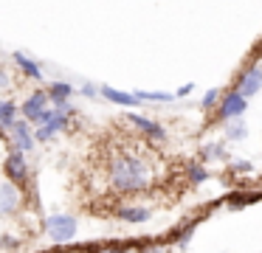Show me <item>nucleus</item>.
<instances>
[{
	"label": "nucleus",
	"instance_id": "20e7f679",
	"mask_svg": "<svg viewBox=\"0 0 262 253\" xmlns=\"http://www.w3.org/2000/svg\"><path fill=\"white\" fill-rule=\"evenodd\" d=\"M127 121H130L133 127L138 129V132L147 135V141H155V144L166 141V129L161 127L158 121H152V118H144V116H136V112H130V116H127Z\"/></svg>",
	"mask_w": 262,
	"mask_h": 253
},
{
	"label": "nucleus",
	"instance_id": "f03ea898",
	"mask_svg": "<svg viewBox=\"0 0 262 253\" xmlns=\"http://www.w3.org/2000/svg\"><path fill=\"white\" fill-rule=\"evenodd\" d=\"M107 191L113 194H144L158 183V166L152 155L138 146H119L104 166Z\"/></svg>",
	"mask_w": 262,
	"mask_h": 253
},
{
	"label": "nucleus",
	"instance_id": "9d476101",
	"mask_svg": "<svg viewBox=\"0 0 262 253\" xmlns=\"http://www.w3.org/2000/svg\"><path fill=\"white\" fill-rule=\"evenodd\" d=\"M220 99H223V93H220L217 87L206 90V96H203V110H211V107H217V104H220Z\"/></svg>",
	"mask_w": 262,
	"mask_h": 253
},
{
	"label": "nucleus",
	"instance_id": "6e6552de",
	"mask_svg": "<svg viewBox=\"0 0 262 253\" xmlns=\"http://www.w3.org/2000/svg\"><path fill=\"white\" fill-rule=\"evenodd\" d=\"M136 99L138 101H172L175 96H172V93H152V90H149V93H147V90H138Z\"/></svg>",
	"mask_w": 262,
	"mask_h": 253
},
{
	"label": "nucleus",
	"instance_id": "9b49d317",
	"mask_svg": "<svg viewBox=\"0 0 262 253\" xmlns=\"http://www.w3.org/2000/svg\"><path fill=\"white\" fill-rule=\"evenodd\" d=\"M203 155L223 160V157H226V146H223V144H209V146H203Z\"/></svg>",
	"mask_w": 262,
	"mask_h": 253
},
{
	"label": "nucleus",
	"instance_id": "39448f33",
	"mask_svg": "<svg viewBox=\"0 0 262 253\" xmlns=\"http://www.w3.org/2000/svg\"><path fill=\"white\" fill-rule=\"evenodd\" d=\"M259 90H262V67H248L237 82V93H243L248 99V96L259 93Z\"/></svg>",
	"mask_w": 262,
	"mask_h": 253
},
{
	"label": "nucleus",
	"instance_id": "f8f14e48",
	"mask_svg": "<svg viewBox=\"0 0 262 253\" xmlns=\"http://www.w3.org/2000/svg\"><path fill=\"white\" fill-rule=\"evenodd\" d=\"M234 169H237V172H251V163L248 160H234Z\"/></svg>",
	"mask_w": 262,
	"mask_h": 253
},
{
	"label": "nucleus",
	"instance_id": "0eeeda50",
	"mask_svg": "<svg viewBox=\"0 0 262 253\" xmlns=\"http://www.w3.org/2000/svg\"><path fill=\"white\" fill-rule=\"evenodd\" d=\"M245 135H248V129H245V124L239 121V118L228 121V129H226V138H228V141H243Z\"/></svg>",
	"mask_w": 262,
	"mask_h": 253
},
{
	"label": "nucleus",
	"instance_id": "423d86ee",
	"mask_svg": "<svg viewBox=\"0 0 262 253\" xmlns=\"http://www.w3.org/2000/svg\"><path fill=\"white\" fill-rule=\"evenodd\" d=\"M99 93L104 96V99H110L113 104H121V107H136V104H141V101L136 99V93H121V90H113V87H99Z\"/></svg>",
	"mask_w": 262,
	"mask_h": 253
},
{
	"label": "nucleus",
	"instance_id": "4468645a",
	"mask_svg": "<svg viewBox=\"0 0 262 253\" xmlns=\"http://www.w3.org/2000/svg\"><path fill=\"white\" fill-rule=\"evenodd\" d=\"M192 87H194V84H183V87H178V96H189V93H192Z\"/></svg>",
	"mask_w": 262,
	"mask_h": 253
},
{
	"label": "nucleus",
	"instance_id": "1a4fd4ad",
	"mask_svg": "<svg viewBox=\"0 0 262 253\" xmlns=\"http://www.w3.org/2000/svg\"><path fill=\"white\" fill-rule=\"evenodd\" d=\"M189 180H192L194 186H200V183H206V180H209V172H206L200 163H192V166H189Z\"/></svg>",
	"mask_w": 262,
	"mask_h": 253
},
{
	"label": "nucleus",
	"instance_id": "f257e3e1",
	"mask_svg": "<svg viewBox=\"0 0 262 253\" xmlns=\"http://www.w3.org/2000/svg\"><path fill=\"white\" fill-rule=\"evenodd\" d=\"M46 228L34 166L12 129L0 127V253H34Z\"/></svg>",
	"mask_w": 262,
	"mask_h": 253
},
{
	"label": "nucleus",
	"instance_id": "7ed1b4c3",
	"mask_svg": "<svg viewBox=\"0 0 262 253\" xmlns=\"http://www.w3.org/2000/svg\"><path fill=\"white\" fill-rule=\"evenodd\" d=\"M245 107H248V99H245L243 93H237V90H231V93H226L220 99V104H217V116H220L223 121H234V118H239L245 112Z\"/></svg>",
	"mask_w": 262,
	"mask_h": 253
},
{
	"label": "nucleus",
	"instance_id": "ddd939ff",
	"mask_svg": "<svg viewBox=\"0 0 262 253\" xmlns=\"http://www.w3.org/2000/svg\"><path fill=\"white\" fill-rule=\"evenodd\" d=\"M82 93H85V96H88V99H93V96H96V93H99V90H96V87H93V84H82Z\"/></svg>",
	"mask_w": 262,
	"mask_h": 253
}]
</instances>
